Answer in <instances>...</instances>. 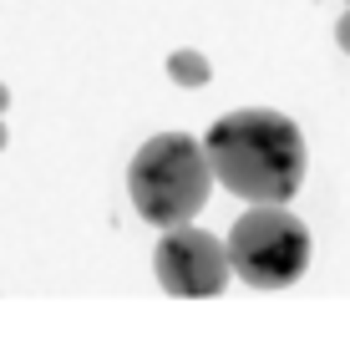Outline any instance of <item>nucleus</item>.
<instances>
[{
	"label": "nucleus",
	"instance_id": "obj_1",
	"mask_svg": "<svg viewBox=\"0 0 350 340\" xmlns=\"http://www.w3.org/2000/svg\"><path fill=\"white\" fill-rule=\"evenodd\" d=\"M203 148H208L213 178L244 203H284L305 183V132L269 107L219 117Z\"/></svg>",
	"mask_w": 350,
	"mask_h": 340
},
{
	"label": "nucleus",
	"instance_id": "obj_2",
	"mask_svg": "<svg viewBox=\"0 0 350 340\" xmlns=\"http://www.w3.org/2000/svg\"><path fill=\"white\" fill-rule=\"evenodd\" d=\"M208 183H213L208 148L193 142L188 132H158V138H148L127 168L132 209L158 228L193 224V213L208 203Z\"/></svg>",
	"mask_w": 350,
	"mask_h": 340
},
{
	"label": "nucleus",
	"instance_id": "obj_3",
	"mask_svg": "<svg viewBox=\"0 0 350 340\" xmlns=\"http://www.w3.org/2000/svg\"><path fill=\"white\" fill-rule=\"evenodd\" d=\"M228 259L234 274L254 289H284L305 274L310 264V234L280 203H254L234 228H228Z\"/></svg>",
	"mask_w": 350,
	"mask_h": 340
},
{
	"label": "nucleus",
	"instance_id": "obj_4",
	"mask_svg": "<svg viewBox=\"0 0 350 340\" xmlns=\"http://www.w3.org/2000/svg\"><path fill=\"white\" fill-rule=\"evenodd\" d=\"M152 270H158V285L178 300H208L224 289V279L234 274V259H228V244H219L213 234L193 224H178L163 234L158 254H152Z\"/></svg>",
	"mask_w": 350,
	"mask_h": 340
},
{
	"label": "nucleus",
	"instance_id": "obj_5",
	"mask_svg": "<svg viewBox=\"0 0 350 340\" xmlns=\"http://www.w3.org/2000/svg\"><path fill=\"white\" fill-rule=\"evenodd\" d=\"M167 77H173L178 87H203V81H208V62H203L198 51H173L167 56Z\"/></svg>",
	"mask_w": 350,
	"mask_h": 340
},
{
	"label": "nucleus",
	"instance_id": "obj_6",
	"mask_svg": "<svg viewBox=\"0 0 350 340\" xmlns=\"http://www.w3.org/2000/svg\"><path fill=\"white\" fill-rule=\"evenodd\" d=\"M335 41H340V51L350 56V10H345V16H340V26H335Z\"/></svg>",
	"mask_w": 350,
	"mask_h": 340
},
{
	"label": "nucleus",
	"instance_id": "obj_7",
	"mask_svg": "<svg viewBox=\"0 0 350 340\" xmlns=\"http://www.w3.org/2000/svg\"><path fill=\"white\" fill-rule=\"evenodd\" d=\"M5 107H10V87L0 81V112H5Z\"/></svg>",
	"mask_w": 350,
	"mask_h": 340
},
{
	"label": "nucleus",
	"instance_id": "obj_8",
	"mask_svg": "<svg viewBox=\"0 0 350 340\" xmlns=\"http://www.w3.org/2000/svg\"><path fill=\"white\" fill-rule=\"evenodd\" d=\"M0 148H5V122H0Z\"/></svg>",
	"mask_w": 350,
	"mask_h": 340
},
{
	"label": "nucleus",
	"instance_id": "obj_9",
	"mask_svg": "<svg viewBox=\"0 0 350 340\" xmlns=\"http://www.w3.org/2000/svg\"><path fill=\"white\" fill-rule=\"evenodd\" d=\"M345 5H350V0H345Z\"/></svg>",
	"mask_w": 350,
	"mask_h": 340
}]
</instances>
